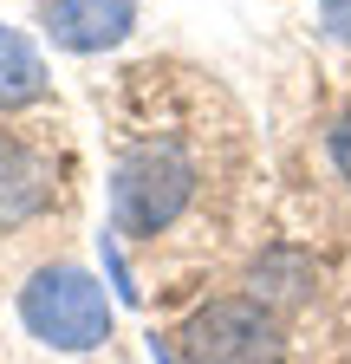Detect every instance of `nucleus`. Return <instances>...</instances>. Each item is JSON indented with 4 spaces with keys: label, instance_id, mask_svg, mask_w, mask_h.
<instances>
[{
    "label": "nucleus",
    "instance_id": "nucleus-6",
    "mask_svg": "<svg viewBox=\"0 0 351 364\" xmlns=\"http://www.w3.org/2000/svg\"><path fill=\"white\" fill-rule=\"evenodd\" d=\"M46 98V59L14 26H0V111H26Z\"/></svg>",
    "mask_w": 351,
    "mask_h": 364
},
{
    "label": "nucleus",
    "instance_id": "nucleus-5",
    "mask_svg": "<svg viewBox=\"0 0 351 364\" xmlns=\"http://www.w3.org/2000/svg\"><path fill=\"white\" fill-rule=\"evenodd\" d=\"M53 208V169L39 163L26 144L0 136V228H20Z\"/></svg>",
    "mask_w": 351,
    "mask_h": 364
},
{
    "label": "nucleus",
    "instance_id": "nucleus-2",
    "mask_svg": "<svg viewBox=\"0 0 351 364\" xmlns=\"http://www.w3.org/2000/svg\"><path fill=\"white\" fill-rule=\"evenodd\" d=\"M195 196V163L176 144H137L111 176V221L117 235H163Z\"/></svg>",
    "mask_w": 351,
    "mask_h": 364
},
{
    "label": "nucleus",
    "instance_id": "nucleus-10",
    "mask_svg": "<svg viewBox=\"0 0 351 364\" xmlns=\"http://www.w3.org/2000/svg\"><path fill=\"white\" fill-rule=\"evenodd\" d=\"M319 26L351 46V0H319Z\"/></svg>",
    "mask_w": 351,
    "mask_h": 364
},
{
    "label": "nucleus",
    "instance_id": "nucleus-3",
    "mask_svg": "<svg viewBox=\"0 0 351 364\" xmlns=\"http://www.w3.org/2000/svg\"><path fill=\"white\" fill-rule=\"evenodd\" d=\"M183 364H286V332L260 299H208L176 332Z\"/></svg>",
    "mask_w": 351,
    "mask_h": 364
},
{
    "label": "nucleus",
    "instance_id": "nucleus-9",
    "mask_svg": "<svg viewBox=\"0 0 351 364\" xmlns=\"http://www.w3.org/2000/svg\"><path fill=\"white\" fill-rule=\"evenodd\" d=\"M325 150H332V163H338V176L351 182V105L338 111V124H332V136H325Z\"/></svg>",
    "mask_w": 351,
    "mask_h": 364
},
{
    "label": "nucleus",
    "instance_id": "nucleus-7",
    "mask_svg": "<svg viewBox=\"0 0 351 364\" xmlns=\"http://www.w3.org/2000/svg\"><path fill=\"white\" fill-rule=\"evenodd\" d=\"M306 287H313V267H306L299 254H267L254 267V299L274 306V299H306Z\"/></svg>",
    "mask_w": 351,
    "mask_h": 364
},
{
    "label": "nucleus",
    "instance_id": "nucleus-1",
    "mask_svg": "<svg viewBox=\"0 0 351 364\" xmlns=\"http://www.w3.org/2000/svg\"><path fill=\"white\" fill-rule=\"evenodd\" d=\"M20 318L39 345L53 351H92L111 338V299L85 267H39L20 287Z\"/></svg>",
    "mask_w": 351,
    "mask_h": 364
},
{
    "label": "nucleus",
    "instance_id": "nucleus-4",
    "mask_svg": "<svg viewBox=\"0 0 351 364\" xmlns=\"http://www.w3.org/2000/svg\"><path fill=\"white\" fill-rule=\"evenodd\" d=\"M137 26V0H46V33L65 53H104L130 39Z\"/></svg>",
    "mask_w": 351,
    "mask_h": 364
},
{
    "label": "nucleus",
    "instance_id": "nucleus-8",
    "mask_svg": "<svg viewBox=\"0 0 351 364\" xmlns=\"http://www.w3.org/2000/svg\"><path fill=\"white\" fill-rule=\"evenodd\" d=\"M98 247H104V273H111L117 299H124V306H137V287H130V273H124V254H117V241H111V235H98Z\"/></svg>",
    "mask_w": 351,
    "mask_h": 364
}]
</instances>
